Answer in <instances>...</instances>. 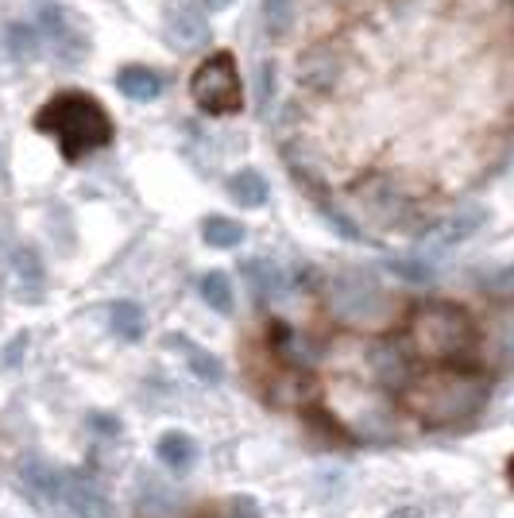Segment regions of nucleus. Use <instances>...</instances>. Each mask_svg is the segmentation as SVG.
Instances as JSON below:
<instances>
[{
    "mask_svg": "<svg viewBox=\"0 0 514 518\" xmlns=\"http://www.w3.org/2000/svg\"><path fill=\"white\" fill-rule=\"evenodd\" d=\"M487 395H491V387L480 372H472V368H433V372L406 383L402 403L426 426H457V422H468L484 410Z\"/></svg>",
    "mask_w": 514,
    "mask_h": 518,
    "instance_id": "f257e3e1",
    "label": "nucleus"
},
{
    "mask_svg": "<svg viewBox=\"0 0 514 518\" xmlns=\"http://www.w3.org/2000/svg\"><path fill=\"white\" fill-rule=\"evenodd\" d=\"M35 124H39V132H47L55 140L66 159H82L113 140V116L101 109L97 97L78 93V89L55 93L43 105V113L35 116Z\"/></svg>",
    "mask_w": 514,
    "mask_h": 518,
    "instance_id": "f03ea898",
    "label": "nucleus"
},
{
    "mask_svg": "<svg viewBox=\"0 0 514 518\" xmlns=\"http://www.w3.org/2000/svg\"><path fill=\"white\" fill-rule=\"evenodd\" d=\"M410 348L422 360H457L476 341V325L453 302H429L410 317Z\"/></svg>",
    "mask_w": 514,
    "mask_h": 518,
    "instance_id": "7ed1b4c3",
    "label": "nucleus"
},
{
    "mask_svg": "<svg viewBox=\"0 0 514 518\" xmlns=\"http://www.w3.org/2000/svg\"><path fill=\"white\" fill-rule=\"evenodd\" d=\"M194 105L209 116H229L244 109V82H240V70H236V58L229 51H217L201 62L194 70Z\"/></svg>",
    "mask_w": 514,
    "mask_h": 518,
    "instance_id": "20e7f679",
    "label": "nucleus"
},
{
    "mask_svg": "<svg viewBox=\"0 0 514 518\" xmlns=\"http://www.w3.org/2000/svg\"><path fill=\"white\" fill-rule=\"evenodd\" d=\"M333 310L348 325H379V321H391V314H395L391 298L379 287H372L368 279H356V275H348V279L337 283Z\"/></svg>",
    "mask_w": 514,
    "mask_h": 518,
    "instance_id": "39448f33",
    "label": "nucleus"
},
{
    "mask_svg": "<svg viewBox=\"0 0 514 518\" xmlns=\"http://www.w3.org/2000/svg\"><path fill=\"white\" fill-rule=\"evenodd\" d=\"M39 31L47 35V43H51L58 51V58H66V62H78V58L89 51L86 35L70 24V12L58 8V4H43V8H39Z\"/></svg>",
    "mask_w": 514,
    "mask_h": 518,
    "instance_id": "423d86ee",
    "label": "nucleus"
},
{
    "mask_svg": "<svg viewBox=\"0 0 514 518\" xmlns=\"http://www.w3.org/2000/svg\"><path fill=\"white\" fill-rule=\"evenodd\" d=\"M484 221H487V213L480 205H464V209H457L453 217H445L441 225H433V229L422 236V252H449V248L464 244Z\"/></svg>",
    "mask_w": 514,
    "mask_h": 518,
    "instance_id": "0eeeda50",
    "label": "nucleus"
},
{
    "mask_svg": "<svg viewBox=\"0 0 514 518\" xmlns=\"http://www.w3.org/2000/svg\"><path fill=\"white\" fill-rule=\"evenodd\" d=\"M163 35H167V43H171L174 51H198V47L209 43V20H205V12L182 4V8H174L171 16H167Z\"/></svg>",
    "mask_w": 514,
    "mask_h": 518,
    "instance_id": "6e6552de",
    "label": "nucleus"
},
{
    "mask_svg": "<svg viewBox=\"0 0 514 518\" xmlns=\"http://www.w3.org/2000/svg\"><path fill=\"white\" fill-rule=\"evenodd\" d=\"M58 503H62V507H70L78 518H109V503H105V495L93 488L89 480L74 476V472H62Z\"/></svg>",
    "mask_w": 514,
    "mask_h": 518,
    "instance_id": "1a4fd4ad",
    "label": "nucleus"
},
{
    "mask_svg": "<svg viewBox=\"0 0 514 518\" xmlns=\"http://www.w3.org/2000/svg\"><path fill=\"white\" fill-rule=\"evenodd\" d=\"M155 457L163 461V468H171L174 476H182L198 461V441L182 430H167L159 437V445H155Z\"/></svg>",
    "mask_w": 514,
    "mask_h": 518,
    "instance_id": "9d476101",
    "label": "nucleus"
},
{
    "mask_svg": "<svg viewBox=\"0 0 514 518\" xmlns=\"http://www.w3.org/2000/svg\"><path fill=\"white\" fill-rule=\"evenodd\" d=\"M116 89L124 97H132V101H151V97L163 93V74L151 70V66H124L116 74Z\"/></svg>",
    "mask_w": 514,
    "mask_h": 518,
    "instance_id": "9b49d317",
    "label": "nucleus"
},
{
    "mask_svg": "<svg viewBox=\"0 0 514 518\" xmlns=\"http://www.w3.org/2000/svg\"><path fill=\"white\" fill-rule=\"evenodd\" d=\"M229 198L236 205H244V209H259L271 198V186L259 171H240L229 178Z\"/></svg>",
    "mask_w": 514,
    "mask_h": 518,
    "instance_id": "f8f14e48",
    "label": "nucleus"
},
{
    "mask_svg": "<svg viewBox=\"0 0 514 518\" xmlns=\"http://www.w3.org/2000/svg\"><path fill=\"white\" fill-rule=\"evenodd\" d=\"M372 375L387 387H399L406 383V352L395 345H379L372 352Z\"/></svg>",
    "mask_w": 514,
    "mask_h": 518,
    "instance_id": "ddd939ff",
    "label": "nucleus"
},
{
    "mask_svg": "<svg viewBox=\"0 0 514 518\" xmlns=\"http://www.w3.org/2000/svg\"><path fill=\"white\" fill-rule=\"evenodd\" d=\"M244 279H248L252 290L263 294V298L286 294V275L275 267V263H267V259H252V263H244Z\"/></svg>",
    "mask_w": 514,
    "mask_h": 518,
    "instance_id": "4468645a",
    "label": "nucleus"
},
{
    "mask_svg": "<svg viewBox=\"0 0 514 518\" xmlns=\"http://www.w3.org/2000/svg\"><path fill=\"white\" fill-rule=\"evenodd\" d=\"M171 345H178L182 352H186V364H190V372L198 375L201 383H221V360L213 356V352H205V348H198L194 341H182V337H174Z\"/></svg>",
    "mask_w": 514,
    "mask_h": 518,
    "instance_id": "2eb2a0df",
    "label": "nucleus"
},
{
    "mask_svg": "<svg viewBox=\"0 0 514 518\" xmlns=\"http://www.w3.org/2000/svg\"><path fill=\"white\" fill-rule=\"evenodd\" d=\"M20 472H24V480H28L39 495H47V499L58 503V491H62V472H58V468H51V464L39 461V457H31V461H24Z\"/></svg>",
    "mask_w": 514,
    "mask_h": 518,
    "instance_id": "dca6fc26",
    "label": "nucleus"
},
{
    "mask_svg": "<svg viewBox=\"0 0 514 518\" xmlns=\"http://www.w3.org/2000/svg\"><path fill=\"white\" fill-rule=\"evenodd\" d=\"M201 236H205L209 248H236V244L244 240V225L232 221V217H209V221L201 225Z\"/></svg>",
    "mask_w": 514,
    "mask_h": 518,
    "instance_id": "f3484780",
    "label": "nucleus"
},
{
    "mask_svg": "<svg viewBox=\"0 0 514 518\" xmlns=\"http://www.w3.org/2000/svg\"><path fill=\"white\" fill-rule=\"evenodd\" d=\"M201 298L217 310V314H232V283L225 271H209L201 275Z\"/></svg>",
    "mask_w": 514,
    "mask_h": 518,
    "instance_id": "a211bd4d",
    "label": "nucleus"
},
{
    "mask_svg": "<svg viewBox=\"0 0 514 518\" xmlns=\"http://www.w3.org/2000/svg\"><path fill=\"white\" fill-rule=\"evenodd\" d=\"M109 317H113L116 337H124V341H140L143 337V310L136 302H116L113 310H109Z\"/></svg>",
    "mask_w": 514,
    "mask_h": 518,
    "instance_id": "6ab92c4d",
    "label": "nucleus"
},
{
    "mask_svg": "<svg viewBox=\"0 0 514 518\" xmlns=\"http://www.w3.org/2000/svg\"><path fill=\"white\" fill-rule=\"evenodd\" d=\"M263 16L271 35H286L294 24V0H263Z\"/></svg>",
    "mask_w": 514,
    "mask_h": 518,
    "instance_id": "aec40b11",
    "label": "nucleus"
},
{
    "mask_svg": "<svg viewBox=\"0 0 514 518\" xmlns=\"http://www.w3.org/2000/svg\"><path fill=\"white\" fill-rule=\"evenodd\" d=\"M387 518H426V515H422L418 507H395V511H391Z\"/></svg>",
    "mask_w": 514,
    "mask_h": 518,
    "instance_id": "412c9836",
    "label": "nucleus"
},
{
    "mask_svg": "<svg viewBox=\"0 0 514 518\" xmlns=\"http://www.w3.org/2000/svg\"><path fill=\"white\" fill-rule=\"evenodd\" d=\"M209 12H225V8H232V0H201Z\"/></svg>",
    "mask_w": 514,
    "mask_h": 518,
    "instance_id": "4be33fe9",
    "label": "nucleus"
},
{
    "mask_svg": "<svg viewBox=\"0 0 514 518\" xmlns=\"http://www.w3.org/2000/svg\"><path fill=\"white\" fill-rule=\"evenodd\" d=\"M511 480H514V461H511Z\"/></svg>",
    "mask_w": 514,
    "mask_h": 518,
    "instance_id": "5701e85b",
    "label": "nucleus"
},
{
    "mask_svg": "<svg viewBox=\"0 0 514 518\" xmlns=\"http://www.w3.org/2000/svg\"><path fill=\"white\" fill-rule=\"evenodd\" d=\"M511 275H514V267H511Z\"/></svg>",
    "mask_w": 514,
    "mask_h": 518,
    "instance_id": "b1692460",
    "label": "nucleus"
}]
</instances>
